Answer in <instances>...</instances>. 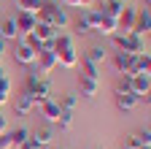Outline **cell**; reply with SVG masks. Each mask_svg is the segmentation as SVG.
Listing matches in <instances>:
<instances>
[{
  "instance_id": "d6a6232c",
  "label": "cell",
  "mask_w": 151,
  "mask_h": 149,
  "mask_svg": "<svg viewBox=\"0 0 151 149\" xmlns=\"http://www.w3.org/2000/svg\"><path fill=\"white\" fill-rule=\"evenodd\" d=\"M138 138H140V144H143V146H151V133H148V130L138 133Z\"/></svg>"
},
{
  "instance_id": "8d00e7d4",
  "label": "cell",
  "mask_w": 151,
  "mask_h": 149,
  "mask_svg": "<svg viewBox=\"0 0 151 149\" xmlns=\"http://www.w3.org/2000/svg\"><path fill=\"white\" fill-rule=\"evenodd\" d=\"M62 6H70V8H78V0H60Z\"/></svg>"
},
{
  "instance_id": "30bf717a",
  "label": "cell",
  "mask_w": 151,
  "mask_h": 149,
  "mask_svg": "<svg viewBox=\"0 0 151 149\" xmlns=\"http://www.w3.org/2000/svg\"><path fill=\"white\" fill-rule=\"evenodd\" d=\"M14 25H16V33H19V38H22V35H27V33H32V30H35L38 19H35L32 14L16 11V16H14Z\"/></svg>"
},
{
  "instance_id": "9a60e30c",
  "label": "cell",
  "mask_w": 151,
  "mask_h": 149,
  "mask_svg": "<svg viewBox=\"0 0 151 149\" xmlns=\"http://www.w3.org/2000/svg\"><path fill=\"white\" fill-rule=\"evenodd\" d=\"M135 14H138V8L124 6V11H122V16H119V33H132V25H135Z\"/></svg>"
},
{
  "instance_id": "4dcf8cb0",
  "label": "cell",
  "mask_w": 151,
  "mask_h": 149,
  "mask_svg": "<svg viewBox=\"0 0 151 149\" xmlns=\"http://www.w3.org/2000/svg\"><path fill=\"white\" fill-rule=\"evenodd\" d=\"M57 125H60V130H70V125H73V111H62L60 119H57Z\"/></svg>"
},
{
  "instance_id": "5bb4252c",
  "label": "cell",
  "mask_w": 151,
  "mask_h": 149,
  "mask_svg": "<svg viewBox=\"0 0 151 149\" xmlns=\"http://www.w3.org/2000/svg\"><path fill=\"white\" fill-rule=\"evenodd\" d=\"M41 114L46 117V122H51V125H57V119H60V114H62V108H60V103H57V100L51 98V100H46V103H41Z\"/></svg>"
},
{
  "instance_id": "ab89813d",
  "label": "cell",
  "mask_w": 151,
  "mask_h": 149,
  "mask_svg": "<svg viewBox=\"0 0 151 149\" xmlns=\"http://www.w3.org/2000/svg\"><path fill=\"white\" fill-rule=\"evenodd\" d=\"M143 149H151V146H143Z\"/></svg>"
},
{
  "instance_id": "f1b7e54d",
  "label": "cell",
  "mask_w": 151,
  "mask_h": 149,
  "mask_svg": "<svg viewBox=\"0 0 151 149\" xmlns=\"http://www.w3.org/2000/svg\"><path fill=\"white\" fill-rule=\"evenodd\" d=\"M0 95H11V79L3 65H0Z\"/></svg>"
},
{
  "instance_id": "836d02e7",
  "label": "cell",
  "mask_w": 151,
  "mask_h": 149,
  "mask_svg": "<svg viewBox=\"0 0 151 149\" xmlns=\"http://www.w3.org/2000/svg\"><path fill=\"white\" fill-rule=\"evenodd\" d=\"M0 149H11V138H8V133H0Z\"/></svg>"
},
{
  "instance_id": "e575fe53",
  "label": "cell",
  "mask_w": 151,
  "mask_h": 149,
  "mask_svg": "<svg viewBox=\"0 0 151 149\" xmlns=\"http://www.w3.org/2000/svg\"><path fill=\"white\" fill-rule=\"evenodd\" d=\"M0 133H8V119L0 114Z\"/></svg>"
},
{
  "instance_id": "9c48e42d",
  "label": "cell",
  "mask_w": 151,
  "mask_h": 149,
  "mask_svg": "<svg viewBox=\"0 0 151 149\" xmlns=\"http://www.w3.org/2000/svg\"><path fill=\"white\" fill-rule=\"evenodd\" d=\"M35 63H38V71H41L43 76H49V73L60 65V63H57V54L51 49H41V52L35 54Z\"/></svg>"
},
{
  "instance_id": "8992f818",
  "label": "cell",
  "mask_w": 151,
  "mask_h": 149,
  "mask_svg": "<svg viewBox=\"0 0 151 149\" xmlns=\"http://www.w3.org/2000/svg\"><path fill=\"white\" fill-rule=\"evenodd\" d=\"M113 95H116V108L119 111H132V108H135L140 100L135 98V95H132V92H129V87H127V79L116 87V89H113Z\"/></svg>"
},
{
  "instance_id": "52a82bcc",
  "label": "cell",
  "mask_w": 151,
  "mask_h": 149,
  "mask_svg": "<svg viewBox=\"0 0 151 149\" xmlns=\"http://www.w3.org/2000/svg\"><path fill=\"white\" fill-rule=\"evenodd\" d=\"M113 68L122 76H135V54L127 52H113Z\"/></svg>"
},
{
  "instance_id": "60d3db41",
  "label": "cell",
  "mask_w": 151,
  "mask_h": 149,
  "mask_svg": "<svg viewBox=\"0 0 151 149\" xmlns=\"http://www.w3.org/2000/svg\"><path fill=\"white\" fill-rule=\"evenodd\" d=\"M35 149H41V146H35Z\"/></svg>"
},
{
  "instance_id": "ffe728a7",
  "label": "cell",
  "mask_w": 151,
  "mask_h": 149,
  "mask_svg": "<svg viewBox=\"0 0 151 149\" xmlns=\"http://www.w3.org/2000/svg\"><path fill=\"white\" fill-rule=\"evenodd\" d=\"M30 136H32V133H30L27 127H16V130H11V133H8V138H11V149H22L24 141H27Z\"/></svg>"
},
{
  "instance_id": "5b68a950",
  "label": "cell",
  "mask_w": 151,
  "mask_h": 149,
  "mask_svg": "<svg viewBox=\"0 0 151 149\" xmlns=\"http://www.w3.org/2000/svg\"><path fill=\"white\" fill-rule=\"evenodd\" d=\"M124 79H127L129 92H132L138 100H148V92H151V79H148V76H140V73H135V76H124Z\"/></svg>"
},
{
  "instance_id": "3957f363",
  "label": "cell",
  "mask_w": 151,
  "mask_h": 149,
  "mask_svg": "<svg viewBox=\"0 0 151 149\" xmlns=\"http://www.w3.org/2000/svg\"><path fill=\"white\" fill-rule=\"evenodd\" d=\"M35 19H38V22H43V25H51L54 30H65V27L70 25L68 11H65V8H60L57 3H43Z\"/></svg>"
},
{
  "instance_id": "8fae6325",
  "label": "cell",
  "mask_w": 151,
  "mask_h": 149,
  "mask_svg": "<svg viewBox=\"0 0 151 149\" xmlns=\"http://www.w3.org/2000/svg\"><path fill=\"white\" fill-rule=\"evenodd\" d=\"M32 33L38 35V41L43 44V49H51V46H54V38H57V30H54L51 25H43V22H38Z\"/></svg>"
},
{
  "instance_id": "44dd1931",
  "label": "cell",
  "mask_w": 151,
  "mask_h": 149,
  "mask_svg": "<svg viewBox=\"0 0 151 149\" xmlns=\"http://www.w3.org/2000/svg\"><path fill=\"white\" fill-rule=\"evenodd\" d=\"M32 141L41 146V149L51 146V144H54V130H51V127H41L38 133H32Z\"/></svg>"
},
{
  "instance_id": "603a6c76",
  "label": "cell",
  "mask_w": 151,
  "mask_h": 149,
  "mask_svg": "<svg viewBox=\"0 0 151 149\" xmlns=\"http://www.w3.org/2000/svg\"><path fill=\"white\" fill-rule=\"evenodd\" d=\"M135 73H140V76H148V73H151V57H148V52L135 57Z\"/></svg>"
},
{
  "instance_id": "7c38bea8",
  "label": "cell",
  "mask_w": 151,
  "mask_h": 149,
  "mask_svg": "<svg viewBox=\"0 0 151 149\" xmlns=\"http://www.w3.org/2000/svg\"><path fill=\"white\" fill-rule=\"evenodd\" d=\"M14 108H16V114H22V117H27L30 111H35L38 106H35V100L27 95V89L22 92V95H16V100H14Z\"/></svg>"
},
{
  "instance_id": "484cf974",
  "label": "cell",
  "mask_w": 151,
  "mask_h": 149,
  "mask_svg": "<svg viewBox=\"0 0 151 149\" xmlns=\"http://www.w3.org/2000/svg\"><path fill=\"white\" fill-rule=\"evenodd\" d=\"M81 76H86V79H94V81H100V65H94V63H89V60H84L81 63Z\"/></svg>"
},
{
  "instance_id": "ba28073f",
  "label": "cell",
  "mask_w": 151,
  "mask_h": 149,
  "mask_svg": "<svg viewBox=\"0 0 151 149\" xmlns=\"http://www.w3.org/2000/svg\"><path fill=\"white\" fill-rule=\"evenodd\" d=\"M148 30H151V11H148V6H146V8H138V14H135V25H132V35H140V38H148Z\"/></svg>"
},
{
  "instance_id": "f546056e",
  "label": "cell",
  "mask_w": 151,
  "mask_h": 149,
  "mask_svg": "<svg viewBox=\"0 0 151 149\" xmlns=\"http://www.w3.org/2000/svg\"><path fill=\"white\" fill-rule=\"evenodd\" d=\"M73 27H76V35H89V33H92V27H89V22L84 19V14L78 16V19H76V25H73Z\"/></svg>"
},
{
  "instance_id": "7402d4cb",
  "label": "cell",
  "mask_w": 151,
  "mask_h": 149,
  "mask_svg": "<svg viewBox=\"0 0 151 149\" xmlns=\"http://www.w3.org/2000/svg\"><path fill=\"white\" fill-rule=\"evenodd\" d=\"M16 6H19V11L38 16V11H41V6H43V0H16Z\"/></svg>"
},
{
  "instance_id": "6da1fadb",
  "label": "cell",
  "mask_w": 151,
  "mask_h": 149,
  "mask_svg": "<svg viewBox=\"0 0 151 149\" xmlns=\"http://www.w3.org/2000/svg\"><path fill=\"white\" fill-rule=\"evenodd\" d=\"M27 95L35 100V106H41V103H46V100H51V81H49V76H43L38 68H32L30 65V73H27Z\"/></svg>"
},
{
  "instance_id": "7a4b0ae2",
  "label": "cell",
  "mask_w": 151,
  "mask_h": 149,
  "mask_svg": "<svg viewBox=\"0 0 151 149\" xmlns=\"http://www.w3.org/2000/svg\"><path fill=\"white\" fill-rule=\"evenodd\" d=\"M51 52L57 54V63H60L62 68H76L78 65V52H76V44H73L70 35H60L57 33Z\"/></svg>"
},
{
  "instance_id": "74e56055",
  "label": "cell",
  "mask_w": 151,
  "mask_h": 149,
  "mask_svg": "<svg viewBox=\"0 0 151 149\" xmlns=\"http://www.w3.org/2000/svg\"><path fill=\"white\" fill-rule=\"evenodd\" d=\"M6 103H11V95H0V106H6Z\"/></svg>"
},
{
  "instance_id": "1f68e13d",
  "label": "cell",
  "mask_w": 151,
  "mask_h": 149,
  "mask_svg": "<svg viewBox=\"0 0 151 149\" xmlns=\"http://www.w3.org/2000/svg\"><path fill=\"white\" fill-rule=\"evenodd\" d=\"M122 149H143V144H140L138 133H132V136H127V138H124V144H122Z\"/></svg>"
},
{
  "instance_id": "d4e9b609",
  "label": "cell",
  "mask_w": 151,
  "mask_h": 149,
  "mask_svg": "<svg viewBox=\"0 0 151 149\" xmlns=\"http://www.w3.org/2000/svg\"><path fill=\"white\" fill-rule=\"evenodd\" d=\"M60 103V108L62 111H76V106H78V95H73V92H65V95L57 100Z\"/></svg>"
},
{
  "instance_id": "277c9868",
  "label": "cell",
  "mask_w": 151,
  "mask_h": 149,
  "mask_svg": "<svg viewBox=\"0 0 151 149\" xmlns=\"http://www.w3.org/2000/svg\"><path fill=\"white\" fill-rule=\"evenodd\" d=\"M113 46H116V52H127V54H146V38H140V35H132V33H113Z\"/></svg>"
},
{
  "instance_id": "2e32d148",
  "label": "cell",
  "mask_w": 151,
  "mask_h": 149,
  "mask_svg": "<svg viewBox=\"0 0 151 149\" xmlns=\"http://www.w3.org/2000/svg\"><path fill=\"white\" fill-rule=\"evenodd\" d=\"M97 89H100V81L86 79V76H78V92H81L84 98H94V95H97Z\"/></svg>"
},
{
  "instance_id": "4fadbf2b",
  "label": "cell",
  "mask_w": 151,
  "mask_h": 149,
  "mask_svg": "<svg viewBox=\"0 0 151 149\" xmlns=\"http://www.w3.org/2000/svg\"><path fill=\"white\" fill-rule=\"evenodd\" d=\"M14 60H16L19 65H27V68H30V65L35 63V52H30V49H27L22 41H16V49H14Z\"/></svg>"
},
{
  "instance_id": "ac0fdd59",
  "label": "cell",
  "mask_w": 151,
  "mask_h": 149,
  "mask_svg": "<svg viewBox=\"0 0 151 149\" xmlns=\"http://www.w3.org/2000/svg\"><path fill=\"white\" fill-rule=\"evenodd\" d=\"M97 11H100V14H105V16H113V19H119L122 11H124V0H108V3H103Z\"/></svg>"
},
{
  "instance_id": "cb8c5ba5",
  "label": "cell",
  "mask_w": 151,
  "mask_h": 149,
  "mask_svg": "<svg viewBox=\"0 0 151 149\" xmlns=\"http://www.w3.org/2000/svg\"><path fill=\"white\" fill-rule=\"evenodd\" d=\"M105 57H108L105 46H92V49L86 52V57H84V60H89V63H94V65H100V63H105Z\"/></svg>"
},
{
  "instance_id": "4316f807",
  "label": "cell",
  "mask_w": 151,
  "mask_h": 149,
  "mask_svg": "<svg viewBox=\"0 0 151 149\" xmlns=\"http://www.w3.org/2000/svg\"><path fill=\"white\" fill-rule=\"evenodd\" d=\"M19 41H22V44H24V46H27L30 52H35V54H38V52L43 49V44L38 41V35H35V33H27V35H22Z\"/></svg>"
},
{
  "instance_id": "83f0119b",
  "label": "cell",
  "mask_w": 151,
  "mask_h": 149,
  "mask_svg": "<svg viewBox=\"0 0 151 149\" xmlns=\"http://www.w3.org/2000/svg\"><path fill=\"white\" fill-rule=\"evenodd\" d=\"M100 16H103V14H100L97 8H86V11H84V19L89 22V27H92V33H94V30H97V25H100Z\"/></svg>"
},
{
  "instance_id": "f35d334b",
  "label": "cell",
  "mask_w": 151,
  "mask_h": 149,
  "mask_svg": "<svg viewBox=\"0 0 151 149\" xmlns=\"http://www.w3.org/2000/svg\"><path fill=\"white\" fill-rule=\"evenodd\" d=\"M100 3H108V0H100Z\"/></svg>"
},
{
  "instance_id": "d6986e66",
  "label": "cell",
  "mask_w": 151,
  "mask_h": 149,
  "mask_svg": "<svg viewBox=\"0 0 151 149\" xmlns=\"http://www.w3.org/2000/svg\"><path fill=\"white\" fill-rule=\"evenodd\" d=\"M0 38L3 41H19V33H16V25H14V16L0 22Z\"/></svg>"
},
{
  "instance_id": "e0dca14e",
  "label": "cell",
  "mask_w": 151,
  "mask_h": 149,
  "mask_svg": "<svg viewBox=\"0 0 151 149\" xmlns=\"http://www.w3.org/2000/svg\"><path fill=\"white\" fill-rule=\"evenodd\" d=\"M94 33H100V35H113V33H119V19H113V16H100V25Z\"/></svg>"
},
{
  "instance_id": "d590c367",
  "label": "cell",
  "mask_w": 151,
  "mask_h": 149,
  "mask_svg": "<svg viewBox=\"0 0 151 149\" xmlns=\"http://www.w3.org/2000/svg\"><path fill=\"white\" fill-rule=\"evenodd\" d=\"M92 6H94V0H78V8H84V11L92 8Z\"/></svg>"
}]
</instances>
